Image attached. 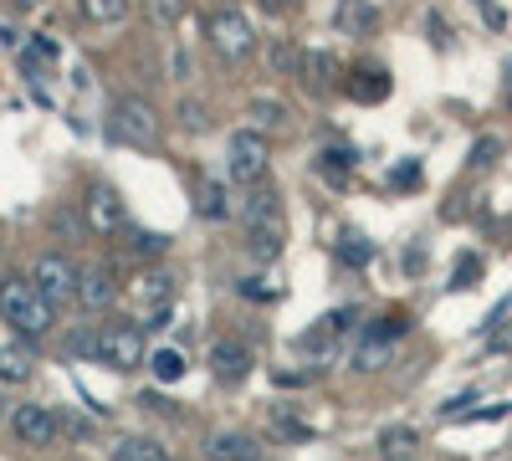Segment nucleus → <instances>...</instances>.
<instances>
[{"label":"nucleus","mask_w":512,"mask_h":461,"mask_svg":"<svg viewBox=\"0 0 512 461\" xmlns=\"http://www.w3.org/2000/svg\"><path fill=\"white\" fill-rule=\"evenodd\" d=\"M52 303L36 292L31 277H6L0 282V318H6L16 333H26V339H41V333H52Z\"/></svg>","instance_id":"obj_1"},{"label":"nucleus","mask_w":512,"mask_h":461,"mask_svg":"<svg viewBox=\"0 0 512 461\" xmlns=\"http://www.w3.org/2000/svg\"><path fill=\"white\" fill-rule=\"evenodd\" d=\"M226 175L236 185H262V175H267V139L256 129H241V134L226 139Z\"/></svg>","instance_id":"obj_2"},{"label":"nucleus","mask_w":512,"mask_h":461,"mask_svg":"<svg viewBox=\"0 0 512 461\" xmlns=\"http://www.w3.org/2000/svg\"><path fill=\"white\" fill-rule=\"evenodd\" d=\"M31 282H36V292H41V298H47L52 308H62L67 298H77L82 272H77V262H72V257H62V251H47V257H36Z\"/></svg>","instance_id":"obj_3"},{"label":"nucleus","mask_w":512,"mask_h":461,"mask_svg":"<svg viewBox=\"0 0 512 461\" xmlns=\"http://www.w3.org/2000/svg\"><path fill=\"white\" fill-rule=\"evenodd\" d=\"M210 47H216L226 62H246L256 52V31L236 6H221L216 16H210Z\"/></svg>","instance_id":"obj_4"},{"label":"nucleus","mask_w":512,"mask_h":461,"mask_svg":"<svg viewBox=\"0 0 512 461\" xmlns=\"http://www.w3.org/2000/svg\"><path fill=\"white\" fill-rule=\"evenodd\" d=\"M93 359L108 364V369H139V364H144V333H139L134 323H108V328H98Z\"/></svg>","instance_id":"obj_5"},{"label":"nucleus","mask_w":512,"mask_h":461,"mask_svg":"<svg viewBox=\"0 0 512 461\" xmlns=\"http://www.w3.org/2000/svg\"><path fill=\"white\" fill-rule=\"evenodd\" d=\"M113 134H118L123 144L144 149V144L159 139V118H154V108H149L144 98H118V103H113Z\"/></svg>","instance_id":"obj_6"},{"label":"nucleus","mask_w":512,"mask_h":461,"mask_svg":"<svg viewBox=\"0 0 512 461\" xmlns=\"http://www.w3.org/2000/svg\"><path fill=\"white\" fill-rule=\"evenodd\" d=\"M11 431H16L21 446H52L57 431H62V421H57L47 405H21V410L11 415Z\"/></svg>","instance_id":"obj_7"},{"label":"nucleus","mask_w":512,"mask_h":461,"mask_svg":"<svg viewBox=\"0 0 512 461\" xmlns=\"http://www.w3.org/2000/svg\"><path fill=\"white\" fill-rule=\"evenodd\" d=\"M82 211H88V226L103 231V236H118V231L128 226L123 200H118L108 185H88V200H82Z\"/></svg>","instance_id":"obj_8"},{"label":"nucleus","mask_w":512,"mask_h":461,"mask_svg":"<svg viewBox=\"0 0 512 461\" xmlns=\"http://www.w3.org/2000/svg\"><path fill=\"white\" fill-rule=\"evenodd\" d=\"M210 374H216L221 385H241L246 374H251V354H246V344H236V339L210 344Z\"/></svg>","instance_id":"obj_9"},{"label":"nucleus","mask_w":512,"mask_h":461,"mask_svg":"<svg viewBox=\"0 0 512 461\" xmlns=\"http://www.w3.org/2000/svg\"><path fill=\"white\" fill-rule=\"evenodd\" d=\"M205 456H210V461H262L256 441L241 436V431H210V436H205Z\"/></svg>","instance_id":"obj_10"},{"label":"nucleus","mask_w":512,"mask_h":461,"mask_svg":"<svg viewBox=\"0 0 512 461\" xmlns=\"http://www.w3.org/2000/svg\"><path fill=\"white\" fill-rule=\"evenodd\" d=\"M113 298H118V282H113V272H103V267H88V272H82V282H77V303H82V308L103 313Z\"/></svg>","instance_id":"obj_11"},{"label":"nucleus","mask_w":512,"mask_h":461,"mask_svg":"<svg viewBox=\"0 0 512 461\" xmlns=\"http://www.w3.org/2000/svg\"><path fill=\"white\" fill-rule=\"evenodd\" d=\"M333 21L344 26L349 36H369V31L379 26V11L369 6V0H338V11H333Z\"/></svg>","instance_id":"obj_12"},{"label":"nucleus","mask_w":512,"mask_h":461,"mask_svg":"<svg viewBox=\"0 0 512 461\" xmlns=\"http://www.w3.org/2000/svg\"><path fill=\"white\" fill-rule=\"evenodd\" d=\"M415 446H420V431H415V426H384V431H379V456H384V461L410 456Z\"/></svg>","instance_id":"obj_13"},{"label":"nucleus","mask_w":512,"mask_h":461,"mask_svg":"<svg viewBox=\"0 0 512 461\" xmlns=\"http://www.w3.org/2000/svg\"><path fill=\"white\" fill-rule=\"evenodd\" d=\"M282 216L277 221H267V226H251V257H262V262H272L277 251H282Z\"/></svg>","instance_id":"obj_14"},{"label":"nucleus","mask_w":512,"mask_h":461,"mask_svg":"<svg viewBox=\"0 0 512 461\" xmlns=\"http://www.w3.org/2000/svg\"><path fill=\"white\" fill-rule=\"evenodd\" d=\"M128 11H134V0H82V16L93 26H118Z\"/></svg>","instance_id":"obj_15"},{"label":"nucleus","mask_w":512,"mask_h":461,"mask_svg":"<svg viewBox=\"0 0 512 461\" xmlns=\"http://www.w3.org/2000/svg\"><path fill=\"white\" fill-rule=\"evenodd\" d=\"M241 221H246V226H267V221H277V195H272V190H251L246 205H241Z\"/></svg>","instance_id":"obj_16"},{"label":"nucleus","mask_w":512,"mask_h":461,"mask_svg":"<svg viewBox=\"0 0 512 461\" xmlns=\"http://www.w3.org/2000/svg\"><path fill=\"white\" fill-rule=\"evenodd\" d=\"M118 461H175V456L149 436H128V441H118Z\"/></svg>","instance_id":"obj_17"},{"label":"nucleus","mask_w":512,"mask_h":461,"mask_svg":"<svg viewBox=\"0 0 512 461\" xmlns=\"http://www.w3.org/2000/svg\"><path fill=\"white\" fill-rule=\"evenodd\" d=\"M308 77H313L318 93H328L333 77H338V62H333L328 52H308V57H303V82H308Z\"/></svg>","instance_id":"obj_18"},{"label":"nucleus","mask_w":512,"mask_h":461,"mask_svg":"<svg viewBox=\"0 0 512 461\" xmlns=\"http://www.w3.org/2000/svg\"><path fill=\"white\" fill-rule=\"evenodd\" d=\"M26 374H31L26 349H16V344H0V385H21Z\"/></svg>","instance_id":"obj_19"},{"label":"nucleus","mask_w":512,"mask_h":461,"mask_svg":"<svg viewBox=\"0 0 512 461\" xmlns=\"http://www.w3.org/2000/svg\"><path fill=\"white\" fill-rule=\"evenodd\" d=\"M200 216L205 221H221L226 216V185L221 180H200Z\"/></svg>","instance_id":"obj_20"},{"label":"nucleus","mask_w":512,"mask_h":461,"mask_svg":"<svg viewBox=\"0 0 512 461\" xmlns=\"http://www.w3.org/2000/svg\"><path fill=\"white\" fill-rule=\"evenodd\" d=\"M149 369H154V380H164V385H175L180 374H185V354H180V349H159V354L149 359Z\"/></svg>","instance_id":"obj_21"},{"label":"nucleus","mask_w":512,"mask_h":461,"mask_svg":"<svg viewBox=\"0 0 512 461\" xmlns=\"http://www.w3.org/2000/svg\"><path fill=\"white\" fill-rule=\"evenodd\" d=\"M251 123H262V129H277V123H287V108L277 98H251Z\"/></svg>","instance_id":"obj_22"},{"label":"nucleus","mask_w":512,"mask_h":461,"mask_svg":"<svg viewBox=\"0 0 512 461\" xmlns=\"http://www.w3.org/2000/svg\"><path fill=\"white\" fill-rule=\"evenodd\" d=\"M384 359H390V344H384V339H369V344H359V354H354V369L374 374Z\"/></svg>","instance_id":"obj_23"},{"label":"nucleus","mask_w":512,"mask_h":461,"mask_svg":"<svg viewBox=\"0 0 512 461\" xmlns=\"http://www.w3.org/2000/svg\"><path fill=\"white\" fill-rule=\"evenodd\" d=\"M359 77H364V82H354V93H359V98H379L384 88H390V77H384V72H374V67H364Z\"/></svg>","instance_id":"obj_24"},{"label":"nucleus","mask_w":512,"mask_h":461,"mask_svg":"<svg viewBox=\"0 0 512 461\" xmlns=\"http://www.w3.org/2000/svg\"><path fill=\"white\" fill-rule=\"evenodd\" d=\"M272 426H277L282 436H292V441H308V436H313V431H308L303 421H292V415H287V410H277V415H272Z\"/></svg>","instance_id":"obj_25"},{"label":"nucleus","mask_w":512,"mask_h":461,"mask_svg":"<svg viewBox=\"0 0 512 461\" xmlns=\"http://www.w3.org/2000/svg\"><path fill=\"white\" fill-rule=\"evenodd\" d=\"M497 154H502V144L487 134V139H477V149H472V164H477V170H487V164H492Z\"/></svg>","instance_id":"obj_26"},{"label":"nucleus","mask_w":512,"mask_h":461,"mask_svg":"<svg viewBox=\"0 0 512 461\" xmlns=\"http://www.w3.org/2000/svg\"><path fill=\"white\" fill-rule=\"evenodd\" d=\"M487 349H492V354H512V323L492 328V339H487Z\"/></svg>","instance_id":"obj_27"},{"label":"nucleus","mask_w":512,"mask_h":461,"mask_svg":"<svg viewBox=\"0 0 512 461\" xmlns=\"http://www.w3.org/2000/svg\"><path fill=\"white\" fill-rule=\"evenodd\" d=\"M272 62H277V72H292V67H303V62H297V52L287 47V41H277V47H272Z\"/></svg>","instance_id":"obj_28"},{"label":"nucleus","mask_w":512,"mask_h":461,"mask_svg":"<svg viewBox=\"0 0 512 461\" xmlns=\"http://www.w3.org/2000/svg\"><path fill=\"white\" fill-rule=\"evenodd\" d=\"M477 272H482V262H477V257H466V262L456 267V282H451V287H472V277H477Z\"/></svg>","instance_id":"obj_29"},{"label":"nucleus","mask_w":512,"mask_h":461,"mask_svg":"<svg viewBox=\"0 0 512 461\" xmlns=\"http://www.w3.org/2000/svg\"><path fill=\"white\" fill-rule=\"evenodd\" d=\"M180 118H185V123H190V129H205V123H210V118H205V108H200V103H180Z\"/></svg>","instance_id":"obj_30"},{"label":"nucleus","mask_w":512,"mask_h":461,"mask_svg":"<svg viewBox=\"0 0 512 461\" xmlns=\"http://www.w3.org/2000/svg\"><path fill=\"white\" fill-rule=\"evenodd\" d=\"M477 6H482V16H487V26H502V21H507V16H502V11L492 6V0H477Z\"/></svg>","instance_id":"obj_31"},{"label":"nucleus","mask_w":512,"mask_h":461,"mask_svg":"<svg viewBox=\"0 0 512 461\" xmlns=\"http://www.w3.org/2000/svg\"><path fill=\"white\" fill-rule=\"evenodd\" d=\"M267 11H287V6H297V0H262Z\"/></svg>","instance_id":"obj_32"},{"label":"nucleus","mask_w":512,"mask_h":461,"mask_svg":"<svg viewBox=\"0 0 512 461\" xmlns=\"http://www.w3.org/2000/svg\"><path fill=\"white\" fill-rule=\"evenodd\" d=\"M0 415H6V400H0Z\"/></svg>","instance_id":"obj_33"},{"label":"nucleus","mask_w":512,"mask_h":461,"mask_svg":"<svg viewBox=\"0 0 512 461\" xmlns=\"http://www.w3.org/2000/svg\"><path fill=\"white\" fill-rule=\"evenodd\" d=\"M0 282H6V277H0Z\"/></svg>","instance_id":"obj_34"}]
</instances>
